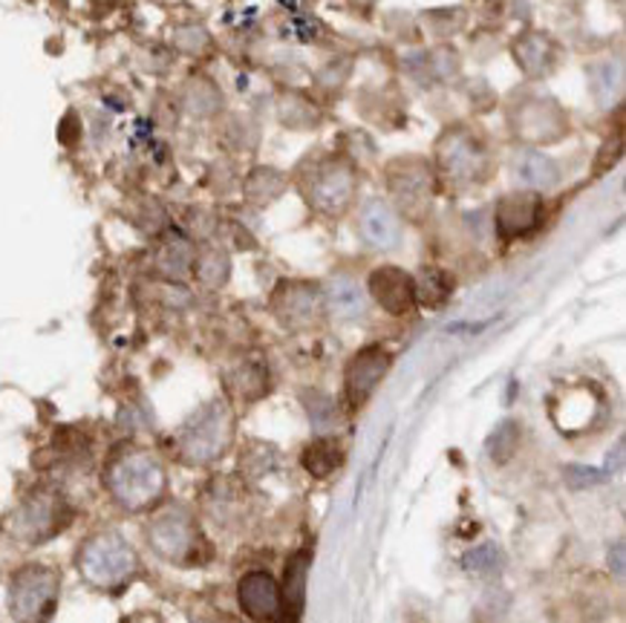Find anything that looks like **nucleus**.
Returning <instances> with one entry per match:
<instances>
[{
	"mask_svg": "<svg viewBox=\"0 0 626 623\" xmlns=\"http://www.w3.org/2000/svg\"><path fill=\"white\" fill-rule=\"evenodd\" d=\"M433 171L454 191L485 185L494 177L497 157L491 148V139L483 130L468 122L447 124L433 144Z\"/></svg>",
	"mask_w": 626,
	"mask_h": 623,
	"instance_id": "1",
	"label": "nucleus"
},
{
	"mask_svg": "<svg viewBox=\"0 0 626 623\" xmlns=\"http://www.w3.org/2000/svg\"><path fill=\"white\" fill-rule=\"evenodd\" d=\"M292 180L303 202L326 220H341L359 197V168L353 165V159L341 153L303 159Z\"/></svg>",
	"mask_w": 626,
	"mask_h": 623,
	"instance_id": "2",
	"label": "nucleus"
},
{
	"mask_svg": "<svg viewBox=\"0 0 626 623\" xmlns=\"http://www.w3.org/2000/svg\"><path fill=\"white\" fill-rule=\"evenodd\" d=\"M104 485L119 509L128 514H142L165 496L168 473L151 451L130 448L110 462L104 471Z\"/></svg>",
	"mask_w": 626,
	"mask_h": 623,
	"instance_id": "3",
	"label": "nucleus"
},
{
	"mask_svg": "<svg viewBox=\"0 0 626 623\" xmlns=\"http://www.w3.org/2000/svg\"><path fill=\"white\" fill-rule=\"evenodd\" d=\"M75 566L90 586L101 589V592H119L137 577L139 557L122 534L99 531L81 543Z\"/></svg>",
	"mask_w": 626,
	"mask_h": 623,
	"instance_id": "4",
	"label": "nucleus"
},
{
	"mask_svg": "<svg viewBox=\"0 0 626 623\" xmlns=\"http://www.w3.org/2000/svg\"><path fill=\"white\" fill-rule=\"evenodd\" d=\"M384 185H387L390 205L396 208L402 220L422 222L431 214L436 194H440V177L433 171V162L425 157H396L384 165Z\"/></svg>",
	"mask_w": 626,
	"mask_h": 623,
	"instance_id": "5",
	"label": "nucleus"
},
{
	"mask_svg": "<svg viewBox=\"0 0 626 623\" xmlns=\"http://www.w3.org/2000/svg\"><path fill=\"white\" fill-rule=\"evenodd\" d=\"M231 439H234V413L225 399H211L182 424L176 444L188 465H211L225 456Z\"/></svg>",
	"mask_w": 626,
	"mask_h": 623,
	"instance_id": "6",
	"label": "nucleus"
},
{
	"mask_svg": "<svg viewBox=\"0 0 626 623\" xmlns=\"http://www.w3.org/2000/svg\"><path fill=\"white\" fill-rule=\"evenodd\" d=\"M505 122H508L512 137L517 142H526L528 148L555 144L569 137V113L552 96H514V101L508 104V113H505Z\"/></svg>",
	"mask_w": 626,
	"mask_h": 623,
	"instance_id": "7",
	"label": "nucleus"
},
{
	"mask_svg": "<svg viewBox=\"0 0 626 623\" xmlns=\"http://www.w3.org/2000/svg\"><path fill=\"white\" fill-rule=\"evenodd\" d=\"M148 543L168 563L191 566L202 554L205 540H202V531L191 511H185L182 505H171V509H162L151 516Z\"/></svg>",
	"mask_w": 626,
	"mask_h": 623,
	"instance_id": "8",
	"label": "nucleus"
},
{
	"mask_svg": "<svg viewBox=\"0 0 626 623\" xmlns=\"http://www.w3.org/2000/svg\"><path fill=\"white\" fill-rule=\"evenodd\" d=\"M61 577L55 569L32 563L14 572L9 583V612L18 623H47L55 612Z\"/></svg>",
	"mask_w": 626,
	"mask_h": 623,
	"instance_id": "9",
	"label": "nucleus"
},
{
	"mask_svg": "<svg viewBox=\"0 0 626 623\" xmlns=\"http://www.w3.org/2000/svg\"><path fill=\"white\" fill-rule=\"evenodd\" d=\"M269 309L283 330H310L324 318V289L312 280H281L269 298Z\"/></svg>",
	"mask_w": 626,
	"mask_h": 623,
	"instance_id": "10",
	"label": "nucleus"
},
{
	"mask_svg": "<svg viewBox=\"0 0 626 623\" xmlns=\"http://www.w3.org/2000/svg\"><path fill=\"white\" fill-rule=\"evenodd\" d=\"M390 366H393V352L384 346L370 344L355 352L344 370V395L350 410H361L373 399L384 375L390 373Z\"/></svg>",
	"mask_w": 626,
	"mask_h": 623,
	"instance_id": "11",
	"label": "nucleus"
},
{
	"mask_svg": "<svg viewBox=\"0 0 626 623\" xmlns=\"http://www.w3.org/2000/svg\"><path fill=\"white\" fill-rule=\"evenodd\" d=\"M70 520V509L58 494H32L21 509L12 516L14 537L27 540V543H41V540L52 537L55 531H61Z\"/></svg>",
	"mask_w": 626,
	"mask_h": 623,
	"instance_id": "12",
	"label": "nucleus"
},
{
	"mask_svg": "<svg viewBox=\"0 0 626 623\" xmlns=\"http://www.w3.org/2000/svg\"><path fill=\"white\" fill-rule=\"evenodd\" d=\"M546 217V200L537 191H514L505 194L503 200L494 205V231L499 240H517L543 225Z\"/></svg>",
	"mask_w": 626,
	"mask_h": 623,
	"instance_id": "13",
	"label": "nucleus"
},
{
	"mask_svg": "<svg viewBox=\"0 0 626 623\" xmlns=\"http://www.w3.org/2000/svg\"><path fill=\"white\" fill-rule=\"evenodd\" d=\"M367 292L393 318L413 315V309L418 307L413 274H407L398 265H378V269H373L367 280Z\"/></svg>",
	"mask_w": 626,
	"mask_h": 623,
	"instance_id": "14",
	"label": "nucleus"
},
{
	"mask_svg": "<svg viewBox=\"0 0 626 623\" xmlns=\"http://www.w3.org/2000/svg\"><path fill=\"white\" fill-rule=\"evenodd\" d=\"M359 234L361 240L375 251H393L402 243V217L387 200L373 197L361 205L359 214Z\"/></svg>",
	"mask_w": 626,
	"mask_h": 623,
	"instance_id": "15",
	"label": "nucleus"
},
{
	"mask_svg": "<svg viewBox=\"0 0 626 623\" xmlns=\"http://www.w3.org/2000/svg\"><path fill=\"white\" fill-rule=\"evenodd\" d=\"M240 610L258 623H269L281 615V586L269 572H249L238 586Z\"/></svg>",
	"mask_w": 626,
	"mask_h": 623,
	"instance_id": "16",
	"label": "nucleus"
},
{
	"mask_svg": "<svg viewBox=\"0 0 626 623\" xmlns=\"http://www.w3.org/2000/svg\"><path fill=\"white\" fill-rule=\"evenodd\" d=\"M180 108L196 122H211L216 115H223L225 96L209 76H191L188 81H182Z\"/></svg>",
	"mask_w": 626,
	"mask_h": 623,
	"instance_id": "17",
	"label": "nucleus"
},
{
	"mask_svg": "<svg viewBox=\"0 0 626 623\" xmlns=\"http://www.w3.org/2000/svg\"><path fill=\"white\" fill-rule=\"evenodd\" d=\"M512 168H514V177H517L526 191H548V188H555L561 182V165H557V159L546 157L541 148H519L512 159Z\"/></svg>",
	"mask_w": 626,
	"mask_h": 623,
	"instance_id": "18",
	"label": "nucleus"
},
{
	"mask_svg": "<svg viewBox=\"0 0 626 623\" xmlns=\"http://www.w3.org/2000/svg\"><path fill=\"white\" fill-rule=\"evenodd\" d=\"M324 303L339 321H359L367 312V294L359 280L346 278V274L330 280V287L324 289Z\"/></svg>",
	"mask_w": 626,
	"mask_h": 623,
	"instance_id": "19",
	"label": "nucleus"
},
{
	"mask_svg": "<svg viewBox=\"0 0 626 623\" xmlns=\"http://www.w3.org/2000/svg\"><path fill=\"white\" fill-rule=\"evenodd\" d=\"M514 58L519 70L526 72V79H546L555 70L557 50L546 36H523L514 43Z\"/></svg>",
	"mask_w": 626,
	"mask_h": 623,
	"instance_id": "20",
	"label": "nucleus"
},
{
	"mask_svg": "<svg viewBox=\"0 0 626 623\" xmlns=\"http://www.w3.org/2000/svg\"><path fill=\"white\" fill-rule=\"evenodd\" d=\"M194 243H191L185 234H180V231H171L156 251V269L165 274L168 280H176V283H180V280H185L188 274H191V269H194Z\"/></svg>",
	"mask_w": 626,
	"mask_h": 623,
	"instance_id": "21",
	"label": "nucleus"
},
{
	"mask_svg": "<svg viewBox=\"0 0 626 623\" xmlns=\"http://www.w3.org/2000/svg\"><path fill=\"white\" fill-rule=\"evenodd\" d=\"M289 177L272 165H258L245 173L243 194L252 205H272L274 200H281L286 194Z\"/></svg>",
	"mask_w": 626,
	"mask_h": 623,
	"instance_id": "22",
	"label": "nucleus"
},
{
	"mask_svg": "<svg viewBox=\"0 0 626 623\" xmlns=\"http://www.w3.org/2000/svg\"><path fill=\"white\" fill-rule=\"evenodd\" d=\"M306 574H310V554L301 552L289 560L286 577H283L281 601L286 606L289 621L295 623L303 612V601H306Z\"/></svg>",
	"mask_w": 626,
	"mask_h": 623,
	"instance_id": "23",
	"label": "nucleus"
},
{
	"mask_svg": "<svg viewBox=\"0 0 626 623\" xmlns=\"http://www.w3.org/2000/svg\"><path fill=\"white\" fill-rule=\"evenodd\" d=\"M196 280L205 289H220L229 283L231 278V258L229 251L220 245H202L194 254V269H191Z\"/></svg>",
	"mask_w": 626,
	"mask_h": 623,
	"instance_id": "24",
	"label": "nucleus"
},
{
	"mask_svg": "<svg viewBox=\"0 0 626 623\" xmlns=\"http://www.w3.org/2000/svg\"><path fill=\"white\" fill-rule=\"evenodd\" d=\"M416 283V303L427 309H442L451 294H454V278L445 272V269H436V265H425L418 278H413Z\"/></svg>",
	"mask_w": 626,
	"mask_h": 623,
	"instance_id": "25",
	"label": "nucleus"
},
{
	"mask_svg": "<svg viewBox=\"0 0 626 623\" xmlns=\"http://www.w3.org/2000/svg\"><path fill=\"white\" fill-rule=\"evenodd\" d=\"M277 115H281L283 128L289 130H312L324 122L321 110L301 93H283L277 101Z\"/></svg>",
	"mask_w": 626,
	"mask_h": 623,
	"instance_id": "26",
	"label": "nucleus"
},
{
	"mask_svg": "<svg viewBox=\"0 0 626 623\" xmlns=\"http://www.w3.org/2000/svg\"><path fill=\"white\" fill-rule=\"evenodd\" d=\"M303 468L315 476V480H326L330 473L339 471V465L344 462V451L332 439H317L312 442L301 456Z\"/></svg>",
	"mask_w": 626,
	"mask_h": 623,
	"instance_id": "27",
	"label": "nucleus"
},
{
	"mask_svg": "<svg viewBox=\"0 0 626 623\" xmlns=\"http://www.w3.org/2000/svg\"><path fill=\"white\" fill-rule=\"evenodd\" d=\"M231 393H238L243 402H258L269 390V373L260 364H243L229 375Z\"/></svg>",
	"mask_w": 626,
	"mask_h": 623,
	"instance_id": "28",
	"label": "nucleus"
},
{
	"mask_svg": "<svg viewBox=\"0 0 626 623\" xmlns=\"http://www.w3.org/2000/svg\"><path fill=\"white\" fill-rule=\"evenodd\" d=\"M620 67H613V64H598L592 67L589 72V87H592V96H595V101L598 104H613L615 99L620 96Z\"/></svg>",
	"mask_w": 626,
	"mask_h": 623,
	"instance_id": "29",
	"label": "nucleus"
},
{
	"mask_svg": "<svg viewBox=\"0 0 626 623\" xmlns=\"http://www.w3.org/2000/svg\"><path fill=\"white\" fill-rule=\"evenodd\" d=\"M517 448H519V424L512 422V419L499 424V428L491 433L488 453L497 465H505V462L517 453Z\"/></svg>",
	"mask_w": 626,
	"mask_h": 623,
	"instance_id": "30",
	"label": "nucleus"
},
{
	"mask_svg": "<svg viewBox=\"0 0 626 623\" xmlns=\"http://www.w3.org/2000/svg\"><path fill=\"white\" fill-rule=\"evenodd\" d=\"M303 402H306V410H310V422L315 424L317 430L335 424V402H332L330 395L312 390V393L303 395Z\"/></svg>",
	"mask_w": 626,
	"mask_h": 623,
	"instance_id": "31",
	"label": "nucleus"
},
{
	"mask_svg": "<svg viewBox=\"0 0 626 623\" xmlns=\"http://www.w3.org/2000/svg\"><path fill=\"white\" fill-rule=\"evenodd\" d=\"M465 569L474 574H491L499 569V549L497 545H479L474 552L465 554Z\"/></svg>",
	"mask_w": 626,
	"mask_h": 623,
	"instance_id": "32",
	"label": "nucleus"
},
{
	"mask_svg": "<svg viewBox=\"0 0 626 623\" xmlns=\"http://www.w3.org/2000/svg\"><path fill=\"white\" fill-rule=\"evenodd\" d=\"M173 43H176V50L185 52V56H202L205 47H209V32L202 27H182L176 29Z\"/></svg>",
	"mask_w": 626,
	"mask_h": 623,
	"instance_id": "33",
	"label": "nucleus"
},
{
	"mask_svg": "<svg viewBox=\"0 0 626 623\" xmlns=\"http://www.w3.org/2000/svg\"><path fill=\"white\" fill-rule=\"evenodd\" d=\"M609 569L615 572V577H624V540H618L609 549Z\"/></svg>",
	"mask_w": 626,
	"mask_h": 623,
	"instance_id": "34",
	"label": "nucleus"
},
{
	"mask_svg": "<svg viewBox=\"0 0 626 623\" xmlns=\"http://www.w3.org/2000/svg\"><path fill=\"white\" fill-rule=\"evenodd\" d=\"M124 623H162V617L153 615V612H139V615H130Z\"/></svg>",
	"mask_w": 626,
	"mask_h": 623,
	"instance_id": "35",
	"label": "nucleus"
}]
</instances>
